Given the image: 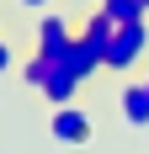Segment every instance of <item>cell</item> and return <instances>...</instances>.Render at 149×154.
<instances>
[{
    "label": "cell",
    "instance_id": "obj_1",
    "mask_svg": "<svg viewBox=\"0 0 149 154\" xmlns=\"http://www.w3.org/2000/svg\"><path fill=\"white\" fill-rule=\"evenodd\" d=\"M144 48H149V27H144V16H138V21H122V27L106 37L101 69H117V75H128V69L144 59Z\"/></svg>",
    "mask_w": 149,
    "mask_h": 154
},
{
    "label": "cell",
    "instance_id": "obj_2",
    "mask_svg": "<svg viewBox=\"0 0 149 154\" xmlns=\"http://www.w3.org/2000/svg\"><path fill=\"white\" fill-rule=\"evenodd\" d=\"M48 133H53L59 143H90V133H96V128H90V112H80V106L69 101V106H53Z\"/></svg>",
    "mask_w": 149,
    "mask_h": 154
},
{
    "label": "cell",
    "instance_id": "obj_3",
    "mask_svg": "<svg viewBox=\"0 0 149 154\" xmlns=\"http://www.w3.org/2000/svg\"><path fill=\"white\" fill-rule=\"evenodd\" d=\"M80 85H85V80L74 75V69H69L64 59H48V80H43V96L53 101V106H69L74 96H80Z\"/></svg>",
    "mask_w": 149,
    "mask_h": 154
},
{
    "label": "cell",
    "instance_id": "obj_4",
    "mask_svg": "<svg viewBox=\"0 0 149 154\" xmlns=\"http://www.w3.org/2000/svg\"><path fill=\"white\" fill-rule=\"evenodd\" d=\"M69 43H74V32H69L64 16H43V21H37V53H43V59H64Z\"/></svg>",
    "mask_w": 149,
    "mask_h": 154
},
{
    "label": "cell",
    "instance_id": "obj_5",
    "mask_svg": "<svg viewBox=\"0 0 149 154\" xmlns=\"http://www.w3.org/2000/svg\"><path fill=\"white\" fill-rule=\"evenodd\" d=\"M64 64H69V69H74L80 80H90L96 69H101V48H96V43H85V37L74 32V43L64 48Z\"/></svg>",
    "mask_w": 149,
    "mask_h": 154
},
{
    "label": "cell",
    "instance_id": "obj_6",
    "mask_svg": "<svg viewBox=\"0 0 149 154\" xmlns=\"http://www.w3.org/2000/svg\"><path fill=\"white\" fill-rule=\"evenodd\" d=\"M122 117H128V128H149V85L144 80L122 85Z\"/></svg>",
    "mask_w": 149,
    "mask_h": 154
},
{
    "label": "cell",
    "instance_id": "obj_7",
    "mask_svg": "<svg viewBox=\"0 0 149 154\" xmlns=\"http://www.w3.org/2000/svg\"><path fill=\"white\" fill-rule=\"evenodd\" d=\"M112 32H117V21H112L106 11H96V16H85V27H80V37H85V43H96V48L106 53V37H112Z\"/></svg>",
    "mask_w": 149,
    "mask_h": 154
},
{
    "label": "cell",
    "instance_id": "obj_8",
    "mask_svg": "<svg viewBox=\"0 0 149 154\" xmlns=\"http://www.w3.org/2000/svg\"><path fill=\"white\" fill-rule=\"evenodd\" d=\"M101 11L122 27V21H138V16H144V5H138V0H101Z\"/></svg>",
    "mask_w": 149,
    "mask_h": 154
},
{
    "label": "cell",
    "instance_id": "obj_9",
    "mask_svg": "<svg viewBox=\"0 0 149 154\" xmlns=\"http://www.w3.org/2000/svg\"><path fill=\"white\" fill-rule=\"evenodd\" d=\"M21 80H27L32 91H43V80H48V59H43V53H32V59H27V69H21Z\"/></svg>",
    "mask_w": 149,
    "mask_h": 154
},
{
    "label": "cell",
    "instance_id": "obj_10",
    "mask_svg": "<svg viewBox=\"0 0 149 154\" xmlns=\"http://www.w3.org/2000/svg\"><path fill=\"white\" fill-rule=\"evenodd\" d=\"M5 69H11V43L0 37V75H5Z\"/></svg>",
    "mask_w": 149,
    "mask_h": 154
},
{
    "label": "cell",
    "instance_id": "obj_11",
    "mask_svg": "<svg viewBox=\"0 0 149 154\" xmlns=\"http://www.w3.org/2000/svg\"><path fill=\"white\" fill-rule=\"evenodd\" d=\"M16 5H27V11H43V5H48V0H16Z\"/></svg>",
    "mask_w": 149,
    "mask_h": 154
},
{
    "label": "cell",
    "instance_id": "obj_12",
    "mask_svg": "<svg viewBox=\"0 0 149 154\" xmlns=\"http://www.w3.org/2000/svg\"><path fill=\"white\" fill-rule=\"evenodd\" d=\"M138 5H144V11H149V0H138Z\"/></svg>",
    "mask_w": 149,
    "mask_h": 154
},
{
    "label": "cell",
    "instance_id": "obj_13",
    "mask_svg": "<svg viewBox=\"0 0 149 154\" xmlns=\"http://www.w3.org/2000/svg\"><path fill=\"white\" fill-rule=\"evenodd\" d=\"M144 85H149V75H144Z\"/></svg>",
    "mask_w": 149,
    "mask_h": 154
}]
</instances>
